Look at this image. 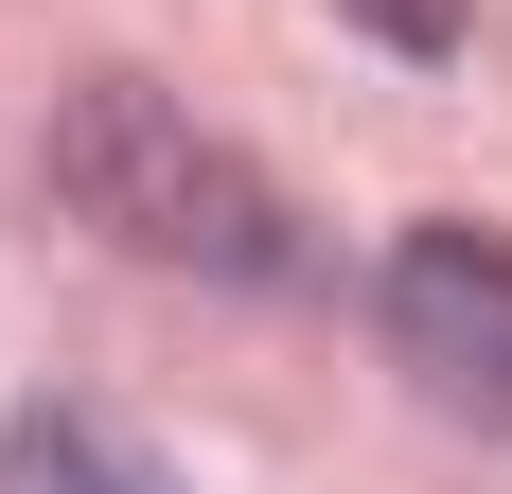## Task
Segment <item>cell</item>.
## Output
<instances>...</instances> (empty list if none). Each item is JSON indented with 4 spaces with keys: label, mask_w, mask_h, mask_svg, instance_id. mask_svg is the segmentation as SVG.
Segmentation results:
<instances>
[{
    "label": "cell",
    "mask_w": 512,
    "mask_h": 494,
    "mask_svg": "<svg viewBox=\"0 0 512 494\" xmlns=\"http://www.w3.org/2000/svg\"><path fill=\"white\" fill-rule=\"evenodd\" d=\"M354 18H371V36H407V53H442V36H460V0H354Z\"/></svg>",
    "instance_id": "4"
},
{
    "label": "cell",
    "mask_w": 512,
    "mask_h": 494,
    "mask_svg": "<svg viewBox=\"0 0 512 494\" xmlns=\"http://www.w3.org/2000/svg\"><path fill=\"white\" fill-rule=\"evenodd\" d=\"M371 318H389V371H407L442 424H495V442H512V247L495 230L424 212V230L389 247Z\"/></svg>",
    "instance_id": "2"
},
{
    "label": "cell",
    "mask_w": 512,
    "mask_h": 494,
    "mask_svg": "<svg viewBox=\"0 0 512 494\" xmlns=\"http://www.w3.org/2000/svg\"><path fill=\"white\" fill-rule=\"evenodd\" d=\"M0 494H177V477H159L106 406H18V424H0Z\"/></svg>",
    "instance_id": "3"
},
{
    "label": "cell",
    "mask_w": 512,
    "mask_h": 494,
    "mask_svg": "<svg viewBox=\"0 0 512 494\" xmlns=\"http://www.w3.org/2000/svg\"><path fill=\"white\" fill-rule=\"evenodd\" d=\"M53 195L89 212L106 247H142V265H212V283H283L301 265L283 247V195L212 124H177L142 71H89V89L53 106Z\"/></svg>",
    "instance_id": "1"
}]
</instances>
